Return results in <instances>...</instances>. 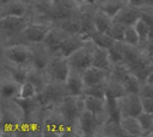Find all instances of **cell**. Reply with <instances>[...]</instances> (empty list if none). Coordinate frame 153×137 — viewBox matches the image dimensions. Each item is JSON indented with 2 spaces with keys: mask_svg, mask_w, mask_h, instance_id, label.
I'll return each mask as SVG.
<instances>
[{
  "mask_svg": "<svg viewBox=\"0 0 153 137\" xmlns=\"http://www.w3.org/2000/svg\"><path fill=\"white\" fill-rule=\"evenodd\" d=\"M25 2H27L29 5H31V6H33V5H36V4H42V2H45V1H48V0H24Z\"/></svg>",
  "mask_w": 153,
  "mask_h": 137,
  "instance_id": "44",
  "label": "cell"
},
{
  "mask_svg": "<svg viewBox=\"0 0 153 137\" xmlns=\"http://www.w3.org/2000/svg\"><path fill=\"white\" fill-rule=\"evenodd\" d=\"M141 48H142V50L145 51V54H146L149 58L153 57V38H149L147 42L142 43V44H141Z\"/></svg>",
  "mask_w": 153,
  "mask_h": 137,
  "instance_id": "41",
  "label": "cell"
},
{
  "mask_svg": "<svg viewBox=\"0 0 153 137\" xmlns=\"http://www.w3.org/2000/svg\"><path fill=\"white\" fill-rule=\"evenodd\" d=\"M27 80H29V81H31V82L36 86V88H37L38 93L44 88V86H45V85L48 83V81H49L44 71L37 70V69H32V68H30Z\"/></svg>",
  "mask_w": 153,
  "mask_h": 137,
  "instance_id": "30",
  "label": "cell"
},
{
  "mask_svg": "<svg viewBox=\"0 0 153 137\" xmlns=\"http://www.w3.org/2000/svg\"><path fill=\"white\" fill-rule=\"evenodd\" d=\"M123 51H124V63L130 69L131 73H136L145 66H147L151 60L140 46H134L126 44L123 42Z\"/></svg>",
  "mask_w": 153,
  "mask_h": 137,
  "instance_id": "11",
  "label": "cell"
},
{
  "mask_svg": "<svg viewBox=\"0 0 153 137\" xmlns=\"http://www.w3.org/2000/svg\"><path fill=\"white\" fill-rule=\"evenodd\" d=\"M88 39H90L96 46L105 48V49H109V48L116 42L108 32H102V31H94V32L88 37Z\"/></svg>",
  "mask_w": 153,
  "mask_h": 137,
  "instance_id": "28",
  "label": "cell"
},
{
  "mask_svg": "<svg viewBox=\"0 0 153 137\" xmlns=\"http://www.w3.org/2000/svg\"><path fill=\"white\" fill-rule=\"evenodd\" d=\"M137 119L140 122L143 136H153V113L142 111L137 116Z\"/></svg>",
  "mask_w": 153,
  "mask_h": 137,
  "instance_id": "32",
  "label": "cell"
},
{
  "mask_svg": "<svg viewBox=\"0 0 153 137\" xmlns=\"http://www.w3.org/2000/svg\"><path fill=\"white\" fill-rule=\"evenodd\" d=\"M84 102H85V110L92 112L102 123L106 122L108 119H111V112L106 98L85 95Z\"/></svg>",
  "mask_w": 153,
  "mask_h": 137,
  "instance_id": "12",
  "label": "cell"
},
{
  "mask_svg": "<svg viewBox=\"0 0 153 137\" xmlns=\"http://www.w3.org/2000/svg\"><path fill=\"white\" fill-rule=\"evenodd\" d=\"M142 110L153 113V98H142Z\"/></svg>",
  "mask_w": 153,
  "mask_h": 137,
  "instance_id": "42",
  "label": "cell"
},
{
  "mask_svg": "<svg viewBox=\"0 0 153 137\" xmlns=\"http://www.w3.org/2000/svg\"><path fill=\"white\" fill-rule=\"evenodd\" d=\"M67 95L65 82L48 81L44 88L38 93V99L45 108H54L57 107Z\"/></svg>",
  "mask_w": 153,
  "mask_h": 137,
  "instance_id": "4",
  "label": "cell"
},
{
  "mask_svg": "<svg viewBox=\"0 0 153 137\" xmlns=\"http://www.w3.org/2000/svg\"><path fill=\"white\" fill-rule=\"evenodd\" d=\"M66 123H67V120L56 110V107L45 108L44 114H43V120H42L43 136L62 137Z\"/></svg>",
  "mask_w": 153,
  "mask_h": 137,
  "instance_id": "7",
  "label": "cell"
},
{
  "mask_svg": "<svg viewBox=\"0 0 153 137\" xmlns=\"http://www.w3.org/2000/svg\"><path fill=\"white\" fill-rule=\"evenodd\" d=\"M139 94L141 98H153V85L149 82H142Z\"/></svg>",
  "mask_w": 153,
  "mask_h": 137,
  "instance_id": "40",
  "label": "cell"
},
{
  "mask_svg": "<svg viewBox=\"0 0 153 137\" xmlns=\"http://www.w3.org/2000/svg\"><path fill=\"white\" fill-rule=\"evenodd\" d=\"M141 19L146 21L151 27L153 26V7L141 8Z\"/></svg>",
  "mask_w": 153,
  "mask_h": 137,
  "instance_id": "39",
  "label": "cell"
},
{
  "mask_svg": "<svg viewBox=\"0 0 153 137\" xmlns=\"http://www.w3.org/2000/svg\"><path fill=\"white\" fill-rule=\"evenodd\" d=\"M127 94V91L124 88V85L117 80L109 79L108 80V87H106V98L110 99H118Z\"/></svg>",
  "mask_w": 153,
  "mask_h": 137,
  "instance_id": "29",
  "label": "cell"
},
{
  "mask_svg": "<svg viewBox=\"0 0 153 137\" xmlns=\"http://www.w3.org/2000/svg\"><path fill=\"white\" fill-rule=\"evenodd\" d=\"M1 61L17 66L30 67L31 45L20 42L1 45Z\"/></svg>",
  "mask_w": 153,
  "mask_h": 137,
  "instance_id": "3",
  "label": "cell"
},
{
  "mask_svg": "<svg viewBox=\"0 0 153 137\" xmlns=\"http://www.w3.org/2000/svg\"><path fill=\"white\" fill-rule=\"evenodd\" d=\"M20 85L22 83L13 79L5 69L0 68V100L17 99Z\"/></svg>",
  "mask_w": 153,
  "mask_h": 137,
  "instance_id": "14",
  "label": "cell"
},
{
  "mask_svg": "<svg viewBox=\"0 0 153 137\" xmlns=\"http://www.w3.org/2000/svg\"><path fill=\"white\" fill-rule=\"evenodd\" d=\"M0 68L5 69L13 79H16V80H17L18 82H20V83H23L24 81L27 80L29 71H30V67L17 66V64L2 62V61H0Z\"/></svg>",
  "mask_w": 153,
  "mask_h": 137,
  "instance_id": "24",
  "label": "cell"
},
{
  "mask_svg": "<svg viewBox=\"0 0 153 137\" xmlns=\"http://www.w3.org/2000/svg\"><path fill=\"white\" fill-rule=\"evenodd\" d=\"M51 52L48 50V48L43 43H37L31 45V62L30 68L37 69L41 71H44L47 68V64L51 57Z\"/></svg>",
  "mask_w": 153,
  "mask_h": 137,
  "instance_id": "15",
  "label": "cell"
},
{
  "mask_svg": "<svg viewBox=\"0 0 153 137\" xmlns=\"http://www.w3.org/2000/svg\"><path fill=\"white\" fill-rule=\"evenodd\" d=\"M87 41H88V38L85 37L81 33H67L65 39H63V42H62V44H61L59 54L68 57L75 50L81 48Z\"/></svg>",
  "mask_w": 153,
  "mask_h": 137,
  "instance_id": "17",
  "label": "cell"
},
{
  "mask_svg": "<svg viewBox=\"0 0 153 137\" xmlns=\"http://www.w3.org/2000/svg\"><path fill=\"white\" fill-rule=\"evenodd\" d=\"M92 66L108 70L110 71L112 63L109 56V50L105 48H99L94 45V50H93V60H92Z\"/></svg>",
  "mask_w": 153,
  "mask_h": 137,
  "instance_id": "23",
  "label": "cell"
},
{
  "mask_svg": "<svg viewBox=\"0 0 153 137\" xmlns=\"http://www.w3.org/2000/svg\"><path fill=\"white\" fill-rule=\"evenodd\" d=\"M134 26H135V30H136V32H137V35L140 37L141 44L145 43V42H147L149 39V35H151V29L152 27L146 21H143L141 18L136 21V24Z\"/></svg>",
  "mask_w": 153,
  "mask_h": 137,
  "instance_id": "37",
  "label": "cell"
},
{
  "mask_svg": "<svg viewBox=\"0 0 153 137\" xmlns=\"http://www.w3.org/2000/svg\"><path fill=\"white\" fill-rule=\"evenodd\" d=\"M146 82H149V83H152V85H153V73L148 76V79H147V81H146Z\"/></svg>",
  "mask_w": 153,
  "mask_h": 137,
  "instance_id": "47",
  "label": "cell"
},
{
  "mask_svg": "<svg viewBox=\"0 0 153 137\" xmlns=\"http://www.w3.org/2000/svg\"><path fill=\"white\" fill-rule=\"evenodd\" d=\"M123 85H124V88H126L127 93H139L142 82L140 81V79H139L134 73L130 71V73L127 75V77L124 79Z\"/></svg>",
  "mask_w": 153,
  "mask_h": 137,
  "instance_id": "34",
  "label": "cell"
},
{
  "mask_svg": "<svg viewBox=\"0 0 153 137\" xmlns=\"http://www.w3.org/2000/svg\"><path fill=\"white\" fill-rule=\"evenodd\" d=\"M146 1L147 0H129V5L137 8H143L146 6Z\"/></svg>",
  "mask_w": 153,
  "mask_h": 137,
  "instance_id": "43",
  "label": "cell"
},
{
  "mask_svg": "<svg viewBox=\"0 0 153 137\" xmlns=\"http://www.w3.org/2000/svg\"><path fill=\"white\" fill-rule=\"evenodd\" d=\"M124 31H126V26L114 21L112 25L110 26V29L108 30V33L115 39V41H123L124 38Z\"/></svg>",
  "mask_w": 153,
  "mask_h": 137,
  "instance_id": "38",
  "label": "cell"
},
{
  "mask_svg": "<svg viewBox=\"0 0 153 137\" xmlns=\"http://www.w3.org/2000/svg\"><path fill=\"white\" fill-rule=\"evenodd\" d=\"M26 17L31 15V5L24 0H12L0 5V17Z\"/></svg>",
  "mask_w": 153,
  "mask_h": 137,
  "instance_id": "16",
  "label": "cell"
},
{
  "mask_svg": "<svg viewBox=\"0 0 153 137\" xmlns=\"http://www.w3.org/2000/svg\"><path fill=\"white\" fill-rule=\"evenodd\" d=\"M93 50H94V44L88 39L81 48H79L73 54H71L67 57L71 66V70H75L82 74L87 68H90L92 66Z\"/></svg>",
  "mask_w": 153,
  "mask_h": 137,
  "instance_id": "8",
  "label": "cell"
},
{
  "mask_svg": "<svg viewBox=\"0 0 153 137\" xmlns=\"http://www.w3.org/2000/svg\"><path fill=\"white\" fill-rule=\"evenodd\" d=\"M112 23H114V18L111 15H109L108 13H105L104 11H102L99 7H97L96 13H94L96 30L102 31V32H108V30L110 29Z\"/></svg>",
  "mask_w": 153,
  "mask_h": 137,
  "instance_id": "27",
  "label": "cell"
},
{
  "mask_svg": "<svg viewBox=\"0 0 153 137\" xmlns=\"http://www.w3.org/2000/svg\"><path fill=\"white\" fill-rule=\"evenodd\" d=\"M140 18H141V8L134 7L131 5H127L114 17V21L120 23L127 27L135 25Z\"/></svg>",
  "mask_w": 153,
  "mask_h": 137,
  "instance_id": "20",
  "label": "cell"
},
{
  "mask_svg": "<svg viewBox=\"0 0 153 137\" xmlns=\"http://www.w3.org/2000/svg\"><path fill=\"white\" fill-rule=\"evenodd\" d=\"M66 35H67V32H65L62 29H60L56 25H53L50 27V30H49L43 44L48 48V50L51 54H59L61 44H62Z\"/></svg>",
  "mask_w": 153,
  "mask_h": 137,
  "instance_id": "18",
  "label": "cell"
},
{
  "mask_svg": "<svg viewBox=\"0 0 153 137\" xmlns=\"http://www.w3.org/2000/svg\"><path fill=\"white\" fill-rule=\"evenodd\" d=\"M145 7H153V0H147Z\"/></svg>",
  "mask_w": 153,
  "mask_h": 137,
  "instance_id": "46",
  "label": "cell"
},
{
  "mask_svg": "<svg viewBox=\"0 0 153 137\" xmlns=\"http://www.w3.org/2000/svg\"><path fill=\"white\" fill-rule=\"evenodd\" d=\"M65 86L68 95H85L86 86L82 79V74L79 71L71 70L65 81Z\"/></svg>",
  "mask_w": 153,
  "mask_h": 137,
  "instance_id": "19",
  "label": "cell"
},
{
  "mask_svg": "<svg viewBox=\"0 0 153 137\" xmlns=\"http://www.w3.org/2000/svg\"><path fill=\"white\" fill-rule=\"evenodd\" d=\"M82 79L85 82V86H92L99 82H104L109 80V71L97 68L94 66H91L90 68H87L84 73H82Z\"/></svg>",
  "mask_w": 153,
  "mask_h": 137,
  "instance_id": "21",
  "label": "cell"
},
{
  "mask_svg": "<svg viewBox=\"0 0 153 137\" xmlns=\"http://www.w3.org/2000/svg\"><path fill=\"white\" fill-rule=\"evenodd\" d=\"M99 136H108V137H121V136H127L120 119H108L104 122L100 126L99 130Z\"/></svg>",
  "mask_w": 153,
  "mask_h": 137,
  "instance_id": "22",
  "label": "cell"
},
{
  "mask_svg": "<svg viewBox=\"0 0 153 137\" xmlns=\"http://www.w3.org/2000/svg\"><path fill=\"white\" fill-rule=\"evenodd\" d=\"M8 1H12V0H0V5H1V4H6V2H8Z\"/></svg>",
  "mask_w": 153,
  "mask_h": 137,
  "instance_id": "48",
  "label": "cell"
},
{
  "mask_svg": "<svg viewBox=\"0 0 153 137\" xmlns=\"http://www.w3.org/2000/svg\"><path fill=\"white\" fill-rule=\"evenodd\" d=\"M109 56L111 63H123L124 62V51H123V41H116L109 49Z\"/></svg>",
  "mask_w": 153,
  "mask_h": 137,
  "instance_id": "31",
  "label": "cell"
},
{
  "mask_svg": "<svg viewBox=\"0 0 153 137\" xmlns=\"http://www.w3.org/2000/svg\"><path fill=\"white\" fill-rule=\"evenodd\" d=\"M36 96H38V91L36 86L29 80L24 81L20 85V89H19V94L17 99H32Z\"/></svg>",
  "mask_w": 153,
  "mask_h": 137,
  "instance_id": "33",
  "label": "cell"
},
{
  "mask_svg": "<svg viewBox=\"0 0 153 137\" xmlns=\"http://www.w3.org/2000/svg\"><path fill=\"white\" fill-rule=\"evenodd\" d=\"M85 95H67L63 101L56 107V110L63 116L67 122L78 123V119L85 110L84 102Z\"/></svg>",
  "mask_w": 153,
  "mask_h": 137,
  "instance_id": "9",
  "label": "cell"
},
{
  "mask_svg": "<svg viewBox=\"0 0 153 137\" xmlns=\"http://www.w3.org/2000/svg\"><path fill=\"white\" fill-rule=\"evenodd\" d=\"M120 123H121L127 136H133V137L143 136V132H142V129H141L137 117H122L120 119Z\"/></svg>",
  "mask_w": 153,
  "mask_h": 137,
  "instance_id": "25",
  "label": "cell"
},
{
  "mask_svg": "<svg viewBox=\"0 0 153 137\" xmlns=\"http://www.w3.org/2000/svg\"><path fill=\"white\" fill-rule=\"evenodd\" d=\"M74 2L81 8V7H84V6H86V0H74Z\"/></svg>",
  "mask_w": 153,
  "mask_h": 137,
  "instance_id": "45",
  "label": "cell"
},
{
  "mask_svg": "<svg viewBox=\"0 0 153 137\" xmlns=\"http://www.w3.org/2000/svg\"><path fill=\"white\" fill-rule=\"evenodd\" d=\"M106 87H108V81L88 86L85 89V95H92V96H97V98H106Z\"/></svg>",
  "mask_w": 153,
  "mask_h": 137,
  "instance_id": "35",
  "label": "cell"
},
{
  "mask_svg": "<svg viewBox=\"0 0 153 137\" xmlns=\"http://www.w3.org/2000/svg\"><path fill=\"white\" fill-rule=\"evenodd\" d=\"M49 81L65 82L71 73L68 58L61 54H53L44 70Z\"/></svg>",
  "mask_w": 153,
  "mask_h": 137,
  "instance_id": "6",
  "label": "cell"
},
{
  "mask_svg": "<svg viewBox=\"0 0 153 137\" xmlns=\"http://www.w3.org/2000/svg\"><path fill=\"white\" fill-rule=\"evenodd\" d=\"M31 21V15L26 17H0V44L14 43Z\"/></svg>",
  "mask_w": 153,
  "mask_h": 137,
  "instance_id": "2",
  "label": "cell"
},
{
  "mask_svg": "<svg viewBox=\"0 0 153 137\" xmlns=\"http://www.w3.org/2000/svg\"><path fill=\"white\" fill-rule=\"evenodd\" d=\"M120 119L122 117H137L142 110V98L139 93H127L117 100Z\"/></svg>",
  "mask_w": 153,
  "mask_h": 137,
  "instance_id": "10",
  "label": "cell"
},
{
  "mask_svg": "<svg viewBox=\"0 0 153 137\" xmlns=\"http://www.w3.org/2000/svg\"><path fill=\"white\" fill-rule=\"evenodd\" d=\"M24 123V111L17 99L0 100V137L22 136Z\"/></svg>",
  "mask_w": 153,
  "mask_h": 137,
  "instance_id": "1",
  "label": "cell"
},
{
  "mask_svg": "<svg viewBox=\"0 0 153 137\" xmlns=\"http://www.w3.org/2000/svg\"><path fill=\"white\" fill-rule=\"evenodd\" d=\"M127 5H129V0H102L98 7L114 18Z\"/></svg>",
  "mask_w": 153,
  "mask_h": 137,
  "instance_id": "26",
  "label": "cell"
},
{
  "mask_svg": "<svg viewBox=\"0 0 153 137\" xmlns=\"http://www.w3.org/2000/svg\"><path fill=\"white\" fill-rule=\"evenodd\" d=\"M123 42L126 44H129V45H134V46H140L141 45V41H140V37L135 30V26H127L126 27V31H124V38H123Z\"/></svg>",
  "mask_w": 153,
  "mask_h": 137,
  "instance_id": "36",
  "label": "cell"
},
{
  "mask_svg": "<svg viewBox=\"0 0 153 137\" xmlns=\"http://www.w3.org/2000/svg\"><path fill=\"white\" fill-rule=\"evenodd\" d=\"M102 122L90 111L84 110L78 119V127L80 131V136H99V130L102 126Z\"/></svg>",
  "mask_w": 153,
  "mask_h": 137,
  "instance_id": "13",
  "label": "cell"
},
{
  "mask_svg": "<svg viewBox=\"0 0 153 137\" xmlns=\"http://www.w3.org/2000/svg\"><path fill=\"white\" fill-rule=\"evenodd\" d=\"M149 38H153V26L151 29V35H149Z\"/></svg>",
  "mask_w": 153,
  "mask_h": 137,
  "instance_id": "49",
  "label": "cell"
},
{
  "mask_svg": "<svg viewBox=\"0 0 153 137\" xmlns=\"http://www.w3.org/2000/svg\"><path fill=\"white\" fill-rule=\"evenodd\" d=\"M51 26L53 25L49 23L31 19L27 27L23 31V33L19 36V38L14 43L20 42V43H26L30 45L37 44V43H43Z\"/></svg>",
  "mask_w": 153,
  "mask_h": 137,
  "instance_id": "5",
  "label": "cell"
}]
</instances>
